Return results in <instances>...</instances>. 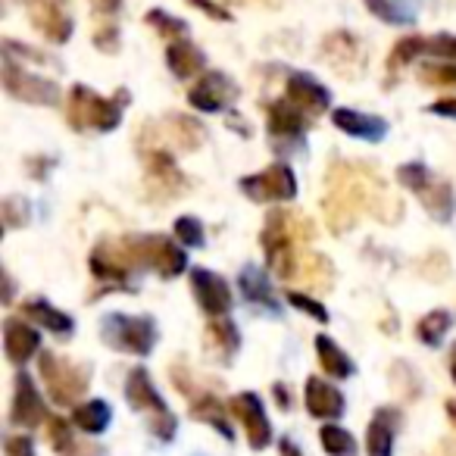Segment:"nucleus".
Returning <instances> with one entry per match:
<instances>
[{
  "instance_id": "obj_39",
  "label": "nucleus",
  "mask_w": 456,
  "mask_h": 456,
  "mask_svg": "<svg viewBox=\"0 0 456 456\" xmlns=\"http://www.w3.org/2000/svg\"><path fill=\"white\" fill-rule=\"evenodd\" d=\"M175 241L182 248H203V225L194 216H178L175 219Z\"/></svg>"
},
{
  "instance_id": "obj_33",
  "label": "nucleus",
  "mask_w": 456,
  "mask_h": 456,
  "mask_svg": "<svg viewBox=\"0 0 456 456\" xmlns=\"http://www.w3.org/2000/svg\"><path fill=\"white\" fill-rule=\"evenodd\" d=\"M297 275L304 285L316 288V291H329V288L335 285V266L319 254H310L306 260H300Z\"/></svg>"
},
{
  "instance_id": "obj_21",
  "label": "nucleus",
  "mask_w": 456,
  "mask_h": 456,
  "mask_svg": "<svg viewBox=\"0 0 456 456\" xmlns=\"http://www.w3.org/2000/svg\"><path fill=\"white\" fill-rule=\"evenodd\" d=\"M4 350H7V360L13 362V366H26L41 350V335L28 322L10 316L7 322H4Z\"/></svg>"
},
{
  "instance_id": "obj_15",
  "label": "nucleus",
  "mask_w": 456,
  "mask_h": 456,
  "mask_svg": "<svg viewBox=\"0 0 456 456\" xmlns=\"http://www.w3.org/2000/svg\"><path fill=\"white\" fill-rule=\"evenodd\" d=\"M191 291H194V297H197V306L213 319L228 316L232 304H235L228 281L222 279V275H216L213 269H203V266L191 269Z\"/></svg>"
},
{
  "instance_id": "obj_35",
  "label": "nucleus",
  "mask_w": 456,
  "mask_h": 456,
  "mask_svg": "<svg viewBox=\"0 0 456 456\" xmlns=\"http://www.w3.org/2000/svg\"><path fill=\"white\" fill-rule=\"evenodd\" d=\"M425 53V38H403L394 45L391 57H387V72H397L403 69V66H410L416 57H422Z\"/></svg>"
},
{
  "instance_id": "obj_37",
  "label": "nucleus",
  "mask_w": 456,
  "mask_h": 456,
  "mask_svg": "<svg viewBox=\"0 0 456 456\" xmlns=\"http://www.w3.org/2000/svg\"><path fill=\"white\" fill-rule=\"evenodd\" d=\"M47 444H51V447L57 450L60 456H63L66 450L76 444V431H72V422H66V419H60V416L47 419Z\"/></svg>"
},
{
  "instance_id": "obj_2",
  "label": "nucleus",
  "mask_w": 456,
  "mask_h": 456,
  "mask_svg": "<svg viewBox=\"0 0 456 456\" xmlns=\"http://www.w3.org/2000/svg\"><path fill=\"white\" fill-rule=\"evenodd\" d=\"M300 232H313L310 222L304 216L275 209L266 216V228H263L260 244L266 250V263L279 279H294L300 269V248L310 244L313 238H300Z\"/></svg>"
},
{
  "instance_id": "obj_50",
  "label": "nucleus",
  "mask_w": 456,
  "mask_h": 456,
  "mask_svg": "<svg viewBox=\"0 0 456 456\" xmlns=\"http://www.w3.org/2000/svg\"><path fill=\"white\" fill-rule=\"evenodd\" d=\"M447 416L456 422V403H453V400H447Z\"/></svg>"
},
{
  "instance_id": "obj_49",
  "label": "nucleus",
  "mask_w": 456,
  "mask_h": 456,
  "mask_svg": "<svg viewBox=\"0 0 456 456\" xmlns=\"http://www.w3.org/2000/svg\"><path fill=\"white\" fill-rule=\"evenodd\" d=\"M450 379H453V385H456V344L450 347Z\"/></svg>"
},
{
  "instance_id": "obj_32",
  "label": "nucleus",
  "mask_w": 456,
  "mask_h": 456,
  "mask_svg": "<svg viewBox=\"0 0 456 456\" xmlns=\"http://www.w3.org/2000/svg\"><path fill=\"white\" fill-rule=\"evenodd\" d=\"M366 10L385 26H412L416 22V7L410 0H366Z\"/></svg>"
},
{
  "instance_id": "obj_45",
  "label": "nucleus",
  "mask_w": 456,
  "mask_h": 456,
  "mask_svg": "<svg viewBox=\"0 0 456 456\" xmlns=\"http://www.w3.org/2000/svg\"><path fill=\"white\" fill-rule=\"evenodd\" d=\"M91 7H94V13L101 16V20H107V16L119 13V10H122V0H91Z\"/></svg>"
},
{
  "instance_id": "obj_16",
  "label": "nucleus",
  "mask_w": 456,
  "mask_h": 456,
  "mask_svg": "<svg viewBox=\"0 0 456 456\" xmlns=\"http://www.w3.org/2000/svg\"><path fill=\"white\" fill-rule=\"evenodd\" d=\"M134 260L126 248V238L119 241H101L91 254V273L94 279H103V281H116V285L126 288L128 279L134 275Z\"/></svg>"
},
{
  "instance_id": "obj_18",
  "label": "nucleus",
  "mask_w": 456,
  "mask_h": 456,
  "mask_svg": "<svg viewBox=\"0 0 456 456\" xmlns=\"http://www.w3.org/2000/svg\"><path fill=\"white\" fill-rule=\"evenodd\" d=\"M304 406L313 419L319 422H338V419L347 412V400L338 391L331 381L319 379V375H310L304 385Z\"/></svg>"
},
{
  "instance_id": "obj_6",
  "label": "nucleus",
  "mask_w": 456,
  "mask_h": 456,
  "mask_svg": "<svg viewBox=\"0 0 456 456\" xmlns=\"http://www.w3.org/2000/svg\"><path fill=\"white\" fill-rule=\"evenodd\" d=\"M41 379L47 385V394L57 406H76V400L88 391L91 385V366L88 362H72L60 354H45L38 356Z\"/></svg>"
},
{
  "instance_id": "obj_36",
  "label": "nucleus",
  "mask_w": 456,
  "mask_h": 456,
  "mask_svg": "<svg viewBox=\"0 0 456 456\" xmlns=\"http://www.w3.org/2000/svg\"><path fill=\"white\" fill-rule=\"evenodd\" d=\"M169 126H172V138L182 144V151H194V147H200L203 128L197 126L194 119H188V116H172Z\"/></svg>"
},
{
  "instance_id": "obj_20",
  "label": "nucleus",
  "mask_w": 456,
  "mask_h": 456,
  "mask_svg": "<svg viewBox=\"0 0 456 456\" xmlns=\"http://www.w3.org/2000/svg\"><path fill=\"white\" fill-rule=\"evenodd\" d=\"M285 97L291 103H297L300 110H304L306 116H319L329 110L331 103V91L325 88V85H319L316 78L310 76V72H294L291 78H288L285 85Z\"/></svg>"
},
{
  "instance_id": "obj_24",
  "label": "nucleus",
  "mask_w": 456,
  "mask_h": 456,
  "mask_svg": "<svg viewBox=\"0 0 456 456\" xmlns=\"http://www.w3.org/2000/svg\"><path fill=\"white\" fill-rule=\"evenodd\" d=\"M147 182H151L153 188H157L159 194H166V197L178 194V191L188 188L182 169L175 166L172 153H166V151H151V157H147Z\"/></svg>"
},
{
  "instance_id": "obj_28",
  "label": "nucleus",
  "mask_w": 456,
  "mask_h": 456,
  "mask_svg": "<svg viewBox=\"0 0 456 456\" xmlns=\"http://www.w3.org/2000/svg\"><path fill=\"white\" fill-rule=\"evenodd\" d=\"M113 422V406L107 400H85V403L72 406V425L85 435H103Z\"/></svg>"
},
{
  "instance_id": "obj_13",
  "label": "nucleus",
  "mask_w": 456,
  "mask_h": 456,
  "mask_svg": "<svg viewBox=\"0 0 456 456\" xmlns=\"http://www.w3.org/2000/svg\"><path fill=\"white\" fill-rule=\"evenodd\" d=\"M306 128H310V116L288 97H281V101H275L269 107V138L275 144H281V151H294L297 144H304Z\"/></svg>"
},
{
  "instance_id": "obj_14",
  "label": "nucleus",
  "mask_w": 456,
  "mask_h": 456,
  "mask_svg": "<svg viewBox=\"0 0 456 456\" xmlns=\"http://www.w3.org/2000/svg\"><path fill=\"white\" fill-rule=\"evenodd\" d=\"M10 422L16 428H38L41 422H47V406L41 397L38 385L32 381L28 372H16L13 379V403H10Z\"/></svg>"
},
{
  "instance_id": "obj_41",
  "label": "nucleus",
  "mask_w": 456,
  "mask_h": 456,
  "mask_svg": "<svg viewBox=\"0 0 456 456\" xmlns=\"http://www.w3.org/2000/svg\"><path fill=\"white\" fill-rule=\"evenodd\" d=\"M425 53L444 63H456V35H431L425 38Z\"/></svg>"
},
{
  "instance_id": "obj_4",
  "label": "nucleus",
  "mask_w": 456,
  "mask_h": 456,
  "mask_svg": "<svg viewBox=\"0 0 456 456\" xmlns=\"http://www.w3.org/2000/svg\"><path fill=\"white\" fill-rule=\"evenodd\" d=\"M128 107V91L116 97H101L88 85H76L69 91V126L72 128H97V132H113L122 122V110Z\"/></svg>"
},
{
  "instance_id": "obj_47",
  "label": "nucleus",
  "mask_w": 456,
  "mask_h": 456,
  "mask_svg": "<svg viewBox=\"0 0 456 456\" xmlns=\"http://www.w3.org/2000/svg\"><path fill=\"white\" fill-rule=\"evenodd\" d=\"M188 4H194L197 10H203V13H209V16H216V20H232V16H228V10H222V7H216L213 0H188Z\"/></svg>"
},
{
  "instance_id": "obj_7",
  "label": "nucleus",
  "mask_w": 456,
  "mask_h": 456,
  "mask_svg": "<svg viewBox=\"0 0 456 456\" xmlns=\"http://www.w3.org/2000/svg\"><path fill=\"white\" fill-rule=\"evenodd\" d=\"M126 248L138 269H153L163 279H175L188 269V254L166 235H126Z\"/></svg>"
},
{
  "instance_id": "obj_29",
  "label": "nucleus",
  "mask_w": 456,
  "mask_h": 456,
  "mask_svg": "<svg viewBox=\"0 0 456 456\" xmlns=\"http://www.w3.org/2000/svg\"><path fill=\"white\" fill-rule=\"evenodd\" d=\"M316 356H319V366L325 369V375H329V379L344 381V379H350V375L356 372L354 360H350V356L341 350V344L331 341L329 335L316 338Z\"/></svg>"
},
{
  "instance_id": "obj_31",
  "label": "nucleus",
  "mask_w": 456,
  "mask_h": 456,
  "mask_svg": "<svg viewBox=\"0 0 456 456\" xmlns=\"http://www.w3.org/2000/svg\"><path fill=\"white\" fill-rule=\"evenodd\" d=\"M450 329H453V313L450 310H431L419 319L416 338L425 344V347H441L444 338L450 335Z\"/></svg>"
},
{
  "instance_id": "obj_26",
  "label": "nucleus",
  "mask_w": 456,
  "mask_h": 456,
  "mask_svg": "<svg viewBox=\"0 0 456 456\" xmlns=\"http://www.w3.org/2000/svg\"><path fill=\"white\" fill-rule=\"evenodd\" d=\"M238 285H241V294L248 297V304L263 306V310L275 313V316L281 313L279 297L273 294V285H269V275L263 273V269L244 266V269H241V279H238Z\"/></svg>"
},
{
  "instance_id": "obj_19",
  "label": "nucleus",
  "mask_w": 456,
  "mask_h": 456,
  "mask_svg": "<svg viewBox=\"0 0 456 456\" xmlns=\"http://www.w3.org/2000/svg\"><path fill=\"white\" fill-rule=\"evenodd\" d=\"M400 422H403V416L397 406H379L366 428V456H394Z\"/></svg>"
},
{
  "instance_id": "obj_25",
  "label": "nucleus",
  "mask_w": 456,
  "mask_h": 456,
  "mask_svg": "<svg viewBox=\"0 0 456 456\" xmlns=\"http://www.w3.org/2000/svg\"><path fill=\"white\" fill-rule=\"evenodd\" d=\"M22 316H26L28 322H38L41 329H47L51 335H60V338H69L72 331H76L72 316H66L63 310H57V306H51L47 300H41V297L22 304Z\"/></svg>"
},
{
  "instance_id": "obj_3",
  "label": "nucleus",
  "mask_w": 456,
  "mask_h": 456,
  "mask_svg": "<svg viewBox=\"0 0 456 456\" xmlns=\"http://www.w3.org/2000/svg\"><path fill=\"white\" fill-rule=\"evenodd\" d=\"M126 400L132 410L147 412L151 416V435L157 437L159 444L175 441L178 435V419L169 412V403L163 400V394L157 391L151 372L144 366H134L126 379Z\"/></svg>"
},
{
  "instance_id": "obj_22",
  "label": "nucleus",
  "mask_w": 456,
  "mask_h": 456,
  "mask_svg": "<svg viewBox=\"0 0 456 456\" xmlns=\"http://www.w3.org/2000/svg\"><path fill=\"white\" fill-rule=\"evenodd\" d=\"M203 344H207V354L216 362H225L228 366L238 356V350H241V331H238V325L228 316L213 319L207 325V331H203Z\"/></svg>"
},
{
  "instance_id": "obj_9",
  "label": "nucleus",
  "mask_w": 456,
  "mask_h": 456,
  "mask_svg": "<svg viewBox=\"0 0 456 456\" xmlns=\"http://www.w3.org/2000/svg\"><path fill=\"white\" fill-rule=\"evenodd\" d=\"M4 88L22 103H38V107H57L60 103V85L28 72L10 53H4Z\"/></svg>"
},
{
  "instance_id": "obj_34",
  "label": "nucleus",
  "mask_w": 456,
  "mask_h": 456,
  "mask_svg": "<svg viewBox=\"0 0 456 456\" xmlns=\"http://www.w3.org/2000/svg\"><path fill=\"white\" fill-rule=\"evenodd\" d=\"M319 444H322V450L329 456H356V450H360L356 437L335 422H325L322 428H319Z\"/></svg>"
},
{
  "instance_id": "obj_42",
  "label": "nucleus",
  "mask_w": 456,
  "mask_h": 456,
  "mask_svg": "<svg viewBox=\"0 0 456 456\" xmlns=\"http://www.w3.org/2000/svg\"><path fill=\"white\" fill-rule=\"evenodd\" d=\"M285 297H288V304H291L294 310L306 313V316H313L316 322H329V310H325L316 297H310V294H300V291H288Z\"/></svg>"
},
{
  "instance_id": "obj_5",
  "label": "nucleus",
  "mask_w": 456,
  "mask_h": 456,
  "mask_svg": "<svg viewBox=\"0 0 456 456\" xmlns=\"http://www.w3.org/2000/svg\"><path fill=\"white\" fill-rule=\"evenodd\" d=\"M101 338L107 347L132 356H151L159 341V331L153 316H126V313H110L101 322Z\"/></svg>"
},
{
  "instance_id": "obj_8",
  "label": "nucleus",
  "mask_w": 456,
  "mask_h": 456,
  "mask_svg": "<svg viewBox=\"0 0 456 456\" xmlns=\"http://www.w3.org/2000/svg\"><path fill=\"white\" fill-rule=\"evenodd\" d=\"M397 178L400 184H406L410 191H416L419 200H422V207L431 213V219L435 222H450L456 213V197H453V188H450V182H444V178H435L431 175L428 166L422 163H406L397 169Z\"/></svg>"
},
{
  "instance_id": "obj_44",
  "label": "nucleus",
  "mask_w": 456,
  "mask_h": 456,
  "mask_svg": "<svg viewBox=\"0 0 456 456\" xmlns=\"http://www.w3.org/2000/svg\"><path fill=\"white\" fill-rule=\"evenodd\" d=\"M431 113L435 116H447V119L456 122V97H441L437 103H431Z\"/></svg>"
},
{
  "instance_id": "obj_43",
  "label": "nucleus",
  "mask_w": 456,
  "mask_h": 456,
  "mask_svg": "<svg viewBox=\"0 0 456 456\" xmlns=\"http://www.w3.org/2000/svg\"><path fill=\"white\" fill-rule=\"evenodd\" d=\"M4 453L7 456H38L35 453V441L28 435H10L4 441Z\"/></svg>"
},
{
  "instance_id": "obj_38",
  "label": "nucleus",
  "mask_w": 456,
  "mask_h": 456,
  "mask_svg": "<svg viewBox=\"0 0 456 456\" xmlns=\"http://www.w3.org/2000/svg\"><path fill=\"white\" fill-rule=\"evenodd\" d=\"M147 22H151V26L157 28L163 38H169V41L188 38V26H184L182 20H175V16L163 13V10H151V13H147Z\"/></svg>"
},
{
  "instance_id": "obj_10",
  "label": "nucleus",
  "mask_w": 456,
  "mask_h": 456,
  "mask_svg": "<svg viewBox=\"0 0 456 456\" xmlns=\"http://www.w3.org/2000/svg\"><path fill=\"white\" fill-rule=\"evenodd\" d=\"M228 410H232V416L241 422L250 450L260 453V450L273 447L275 431H273V422H269V416H266V406H263L260 394H254V391L235 394V397L228 400Z\"/></svg>"
},
{
  "instance_id": "obj_48",
  "label": "nucleus",
  "mask_w": 456,
  "mask_h": 456,
  "mask_svg": "<svg viewBox=\"0 0 456 456\" xmlns=\"http://www.w3.org/2000/svg\"><path fill=\"white\" fill-rule=\"evenodd\" d=\"M273 394L279 397V406H281V410H291V397H288V387L281 385V381H279V385H273Z\"/></svg>"
},
{
  "instance_id": "obj_11",
  "label": "nucleus",
  "mask_w": 456,
  "mask_h": 456,
  "mask_svg": "<svg viewBox=\"0 0 456 456\" xmlns=\"http://www.w3.org/2000/svg\"><path fill=\"white\" fill-rule=\"evenodd\" d=\"M238 188L256 203L291 200V197L297 194V178H294L291 166L275 163V166H266L263 172H256V175H244L241 182H238Z\"/></svg>"
},
{
  "instance_id": "obj_27",
  "label": "nucleus",
  "mask_w": 456,
  "mask_h": 456,
  "mask_svg": "<svg viewBox=\"0 0 456 456\" xmlns=\"http://www.w3.org/2000/svg\"><path fill=\"white\" fill-rule=\"evenodd\" d=\"M166 63H169L172 76L191 78V76H200L203 66H207V57H203V51H197V47L191 45V38H182V41H169V47H166Z\"/></svg>"
},
{
  "instance_id": "obj_1",
  "label": "nucleus",
  "mask_w": 456,
  "mask_h": 456,
  "mask_svg": "<svg viewBox=\"0 0 456 456\" xmlns=\"http://www.w3.org/2000/svg\"><path fill=\"white\" fill-rule=\"evenodd\" d=\"M322 209L329 216L331 232H347L356 225L360 213H375L385 222H391L397 213H403V207L387 197V191L381 188L379 178H372L369 172H360L350 163H335L329 172V191H325Z\"/></svg>"
},
{
  "instance_id": "obj_17",
  "label": "nucleus",
  "mask_w": 456,
  "mask_h": 456,
  "mask_svg": "<svg viewBox=\"0 0 456 456\" xmlns=\"http://www.w3.org/2000/svg\"><path fill=\"white\" fill-rule=\"evenodd\" d=\"M238 85L225 76V72H203L200 82L191 88L188 101L200 113H222L228 103H235Z\"/></svg>"
},
{
  "instance_id": "obj_30",
  "label": "nucleus",
  "mask_w": 456,
  "mask_h": 456,
  "mask_svg": "<svg viewBox=\"0 0 456 456\" xmlns=\"http://www.w3.org/2000/svg\"><path fill=\"white\" fill-rule=\"evenodd\" d=\"M191 416L213 425L225 441H235V428H232V422H228L225 403H222L219 397H213V394H200V400H194V406H191Z\"/></svg>"
},
{
  "instance_id": "obj_40",
  "label": "nucleus",
  "mask_w": 456,
  "mask_h": 456,
  "mask_svg": "<svg viewBox=\"0 0 456 456\" xmlns=\"http://www.w3.org/2000/svg\"><path fill=\"white\" fill-rule=\"evenodd\" d=\"M419 78H422L425 85H437V88L456 85V63H444V60H437V63H425L422 76Z\"/></svg>"
},
{
  "instance_id": "obj_23",
  "label": "nucleus",
  "mask_w": 456,
  "mask_h": 456,
  "mask_svg": "<svg viewBox=\"0 0 456 456\" xmlns=\"http://www.w3.org/2000/svg\"><path fill=\"white\" fill-rule=\"evenodd\" d=\"M331 122H335L338 132L350 134V138H362V141H381L387 134V122L381 116H369V113H360V110H335L331 113Z\"/></svg>"
},
{
  "instance_id": "obj_46",
  "label": "nucleus",
  "mask_w": 456,
  "mask_h": 456,
  "mask_svg": "<svg viewBox=\"0 0 456 456\" xmlns=\"http://www.w3.org/2000/svg\"><path fill=\"white\" fill-rule=\"evenodd\" d=\"M63 456H107V450L94 447V444H82V441H76L69 450H66Z\"/></svg>"
},
{
  "instance_id": "obj_12",
  "label": "nucleus",
  "mask_w": 456,
  "mask_h": 456,
  "mask_svg": "<svg viewBox=\"0 0 456 456\" xmlns=\"http://www.w3.org/2000/svg\"><path fill=\"white\" fill-rule=\"evenodd\" d=\"M28 20L51 45H66L76 28L69 0H28Z\"/></svg>"
}]
</instances>
